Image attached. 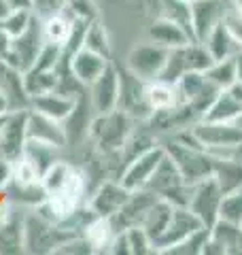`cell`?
I'll return each mask as SVG.
<instances>
[{"instance_id": "10", "label": "cell", "mask_w": 242, "mask_h": 255, "mask_svg": "<svg viewBox=\"0 0 242 255\" xmlns=\"http://www.w3.org/2000/svg\"><path fill=\"white\" fill-rule=\"evenodd\" d=\"M164 155H166L164 145H155V147H151L147 151H142V153H138V155H134L132 159L125 162V168L119 174V181L123 183L130 191L142 189L149 183L151 174L155 172L159 162L164 159Z\"/></svg>"}, {"instance_id": "28", "label": "cell", "mask_w": 242, "mask_h": 255, "mask_svg": "<svg viewBox=\"0 0 242 255\" xmlns=\"http://www.w3.org/2000/svg\"><path fill=\"white\" fill-rule=\"evenodd\" d=\"M21 157L26 159L40 177H43V174L60 159L58 157V147L47 145V142H40V140H32V138L26 140V147H23Z\"/></svg>"}, {"instance_id": "52", "label": "cell", "mask_w": 242, "mask_h": 255, "mask_svg": "<svg viewBox=\"0 0 242 255\" xmlns=\"http://www.w3.org/2000/svg\"><path fill=\"white\" fill-rule=\"evenodd\" d=\"M183 2H189L191 4V2H196V0H183Z\"/></svg>"}, {"instance_id": "4", "label": "cell", "mask_w": 242, "mask_h": 255, "mask_svg": "<svg viewBox=\"0 0 242 255\" xmlns=\"http://www.w3.org/2000/svg\"><path fill=\"white\" fill-rule=\"evenodd\" d=\"M70 236L79 234H72L62 223L47 219L36 211L23 217V251L28 253H55V249Z\"/></svg>"}, {"instance_id": "29", "label": "cell", "mask_w": 242, "mask_h": 255, "mask_svg": "<svg viewBox=\"0 0 242 255\" xmlns=\"http://www.w3.org/2000/svg\"><path fill=\"white\" fill-rule=\"evenodd\" d=\"M204 47L208 53L213 55V60H223V58H234L242 47L234 41V36L228 32V28L223 26V21H219L217 26L208 32V36L204 38Z\"/></svg>"}, {"instance_id": "41", "label": "cell", "mask_w": 242, "mask_h": 255, "mask_svg": "<svg viewBox=\"0 0 242 255\" xmlns=\"http://www.w3.org/2000/svg\"><path fill=\"white\" fill-rule=\"evenodd\" d=\"M221 21H223V26L228 28L230 34L234 36V41L242 47V11L238 9V6H234L230 0H228V4H225Z\"/></svg>"}, {"instance_id": "33", "label": "cell", "mask_w": 242, "mask_h": 255, "mask_svg": "<svg viewBox=\"0 0 242 255\" xmlns=\"http://www.w3.org/2000/svg\"><path fill=\"white\" fill-rule=\"evenodd\" d=\"M55 85H58V75L55 70H34L30 68L23 73V87H26V94L30 98L47 92H53Z\"/></svg>"}, {"instance_id": "36", "label": "cell", "mask_w": 242, "mask_h": 255, "mask_svg": "<svg viewBox=\"0 0 242 255\" xmlns=\"http://www.w3.org/2000/svg\"><path fill=\"white\" fill-rule=\"evenodd\" d=\"M70 28H72V21L66 17L64 13H55L51 17L43 19V32H45V38L51 43H58V45H66L68 36H70Z\"/></svg>"}, {"instance_id": "23", "label": "cell", "mask_w": 242, "mask_h": 255, "mask_svg": "<svg viewBox=\"0 0 242 255\" xmlns=\"http://www.w3.org/2000/svg\"><path fill=\"white\" fill-rule=\"evenodd\" d=\"M90 111H94L92 102H90V96H83V98L77 100L75 109H72V113L64 119L62 126H64V134H66V145H77V142L85 140L90 136V126H92V115Z\"/></svg>"}, {"instance_id": "1", "label": "cell", "mask_w": 242, "mask_h": 255, "mask_svg": "<svg viewBox=\"0 0 242 255\" xmlns=\"http://www.w3.org/2000/svg\"><path fill=\"white\" fill-rule=\"evenodd\" d=\"M47 200L36 206V213L55 223L70 217L79 209V202L85 194V174L72 164L58 159L43 177Z\"/></svg>"}, {"instance_id": "11", "label": "cell", "mask_w": 242, "mask_h": 255, "mask_svg": "<svg viewBox=\"0 0 242 255\" xmlns=\"http://www.w3.org/2000/svg\"><path fill=\"white\" fill-rule=\"evenodd\" d=\"M28 111L30 109H17V111H9L4 115L2 130H0V155H4L11 162H17L23 153V147H26Z\"/></svg>"}, {"instance_id": "18", "label": "cell", "mask_w": 242, "mask_h": 255, "mask_svg": "<svg viewBox=\"0 0 242 255\" xmlns=\"http://www.w3.org/2000/svg\"><path fill=\"white\" fill-rule=\"evenodd\" d=\"M242 115V85L234 83L228 90H221L213 100V105L206 109L202 119L208 122H236Z\"/></svg>"}, {"instance_id": "14", "label": "cell", "mask_w": 242, "mask_h": 255, "mask_svg": "<svg viewBox=\"0 0 242 255\" xmlns=\"http://www.w3.org/2000/svg\"><path fill=\"white\" fill-rule=\"evenodd\" d=\"M132 191L127 189L123 183L119 179L117 181H104L100 183V187L94 191V196L90 198V209L94 215H98V217H113V215H117L119 209L127 202V198H130Z\"/></svg>"}, {"instance_id": "16", "label": "cell", "mask_w": 242, "mask_h": 255, "mask_svg": "<svg viewBox=\"0 0 242 255\" xmlns=\"http://www.w3.org/2000/svg\"><path fill=\"white\" fill-rule=\"evenodd\" d=\"M228 0H196L189 4L193 41H204L217 23L221 21Z\"/></svg>"}, {"instance_id": "51", "label": "cell", "mask_w": 242, "mask_h": 255, "mask_svg": "<svg viewBox=\"0 0 242 255\" xmlns=\"http://www.w3.org/2000/svg\"><path fill=\"white\" fill-rule=\"evenodd\" d=\"M2 122H4V115H2V117H0V130H2Z\"/></svg>"}, {"instance_id": "48", "label": "cell", "mask_w": 242, "mask_h": 255, "mask_svg": "<svg viewBox=\"0 0 242 255\" xmlns=\"http://www.w3.org/2000/svg\"><path fill=\"white\" fill-rule=\"evenodd\" d=\"M11 4H9V0H0V21H2L4 17H9L11 15Z\"/></svg>"}, {"instance_id": "9", "label": "cell", "mask_w": 242, "mask_h": 255, "mask_svg": "<svg viewBox=\"0 0 242 255\" xmlns=\"http://www.w3.org/2000/svg\"><path fill=\"white\" fill-rule=\"evenodd\" d=\"M166 58H168L166 47H161L153 41L140 43L132 47L130 53H127V70L134 77L142 79L144 83L155 81V79H159L161 70L166 66Z\"/></svg>"}, {"instance_id": "20", "label": "cell", "mask_w": 242, "mask_h": 255, "mask_svg": "<svg viewBox=\"0 0 242 255\" xmlns=\"http://www.w3.org/2000/svg\"><path fill=\"white\" fill-rule=\"evenodd\" d=\"M149 41L166 47V49H174V47L191 43L193 36H191V32L176 19L155 17L151 21V26H149Z\"/></svg>"}, {"instance_id": "21", "label": "cell", "mask_w": 242, "mask_h": 255, "mask_svg": "<svg viewBox=\"0 0 242 255\" xmlns=\"http://www.w3.org/2000/svg\"><path fill=\"white\" fill-rule=\"evenodd\" d=\"M109 64H111L109 58H104V55L96 53V51L85 49V47H81L79 51H75L70 55L72 75H75L85 87H90L96 79L104 73V68H107Z\"/></svg>"}, {"instance_id": "53", "label": "cell", "mask_w": 242, "mask_h": 255, "mask_svg": "<svg viewBox=\"0 0 242 255\" xmlns=\"http://www.w3.org/2000/svg\"><path fill=\"white\" fill-rule=\"evenodd\" d=\"M240 226H242V223H240Z\"/></svg>"}, {"instance_id": "39", "label": "cell", "mask_w": 242, "mask_h": 255, "mask_svg": "<svg viewBox=\"0 0 242 255\" xmlns=\"http://www.w3.org/2000/svg\"><path fill=\"white\" fill-rule=\"evenodd\" d=\"M125 236H127V247H130L132 255H149L155 253V247H153L151 238L147 236V232L140 226L134 228H125Z\"/></svg>"}, {"instance_id": "26", "label": "cell", "mask_w": 242, "mask_h": 255, "mask_svg": "<svg viewBox=\"0 0 242 255\" xmlns=\"http://www.w3.org/2000/svg\"><path fill=\"white\" fill-rule=\"evenodd\" d=\"M172 209H174V204H170V202H166V200H161L159 198V200L149 209L147 217H144L142 223H140V228L147 232L153 247H155V253H157V243L161 241V236H164L168 223H170Z\"/></svg>"}, {"instance_id": "40", "label": "cell", "mask_w": 242, "mask_h": 255, "mask_svg": "<svg viewBox=\"0 0 242 255\" xmlns=\"http://www.w3.org/2000/svg\"><path fill=\"white\" fill-rule=\"evenodd\" d=\"M32 17H34V11H11L9 17L0 21V28L4 30V34L9 38H15L30 26Z\"/></svg>"}, {"instance_id": "32", "label": "cell", "mask_w": 242, "mask_h": 255, "mask_svg": "<svg viewBox=\"0 0 242 255\" xmlns=\"http://www.w3.org/2000/svg\"><path fill=\"white\" fill-rule=\"evenodd\" d=\"M6 191L11 194L13 200H17L21 204H28V206H38L47 200V191H45V185L43 181L38 183H19L11 179L9 185L4 187Z\"/></svg>"}, {"instance_id": "6", "label": "cell", "mask_w": 242, "mask_h": 255, "mask_svg": "<svg viewBox=\"0 0 242 255\" xmlns=\"http://www.w3.org/2000/svg\"><path fill=\"white\" fill-rule=\"evenodd\" d=\"M45 32H43V19L34 15L30 21V26L21 32L19 36H15L9 41V51L4 55V62H9L11 66H15L19 73H26L32 68L38 51L45 45Z\"/></svg>"}, {"instance_id": "45", "label": "cell", "mask_w": 242, "mask_h": 255, "mask_svg": "<svg viewBox=\"0 0 242 255\" xmlns=\"http://www.w3.org/2000/svg\"><path fill=\"white\" fill-rule=\"evenodd\" d=\"M11 111V102H9V96H6L2 90H0V117L6 115Z\"/></svg>"}, {"instance_id": "8", "label": "cell", "mask_w": 242, "mask_h": 255, "mask_svg": "<svg viewBox=\"0 0 242 255\" xmlns=\"http://www.w3.org/2000/svg\"><path fill=\"white\" fill-rule=\"evenodd\" d=\"M221 200H223V191L219 189V185H217V181L213 177H208L191 185L187 209L202 221V226L211 230L219 221Z\"/></svg>"}, {"instance_id": "5", "label": "cell", "mask_w": 242, "mask_h": 255, "mask_svg": "<svg viewBox=\"0 0 242 255\" xmlns=\"http://www.w3.org/2000/svg\"><path fill=\"white\" fill-rule=\"evenodd\" d=\"M144 189L153 191L157 198H161V200L170 202L174 206H187L191 185L185 183L183 174L179 172V168L174 166L172 159L164 155V159L159 162L155 172L151 174V179L147 185H144Z\"/></svg>"}, {"instance_id": "44", "label": "cell", "mask_w": 242, "mask_h": 255, "mask_svg": "<svg viewBox=\"0 0 242 255\" xmlns=\"http://www.w3.org/2000/svg\"><path fill=\"white\" fill-rule=\"evenodd\" d=\"M13 11H34V0H9Z\"/></svg>"}, {"instance_id": "46", "label": "cell", "mask_w": 242, "mask_h": 255, "mask_svg": "<svg viewBox=\"0 0 242 255\" xmlns=\"http://www.w3.org/2000/svg\"><path fill=\"white\" fill-rule=\"evenodd\" d=\"M234 64H236V83L242 85V49L234 55Z\"/></svg>"}, {"instance_id": "35", "label": "cell", "mask_w": 242, "mask_h": 255, "mask_svg": "<svg viewBox=\"0 0 242 255\" xmlns=\"http://www.w3.org/2000/svg\"><path fill=\"white\" fill-rule=\"evenodd\" d=\"M83 47L90 51H96L111 60V38L107 34V28L100 19H94L85 30V38H83Z\"/></svg>"}, {"instance_id": "13", "label": "cell", "mask_w": 242, "mask_h": 255, "mask_svg": "<svg viewBox=\"0 0 242 255\" xmlns=\"http://www.w3.org/2000/svg\"><path fill=\"white\" fill-rule=\"evenodd\" d=\"M119 70L109 64L104 68V73L96 79V81L87 87V96H90V102L94 107V113H109V111L119 107Z\"/></svg>"}, {"instance_id": "38", "label": "cell", "mask_w": 242, "mask_h": 255, "mask_svg": "<svg viewBox=\"0 0 242 255\" xmlns=\"http://www.w3.org/2000/svg\"><path fill=\"white\" fill-rule=\"evenodd\" d=\"M219 219L232 221V223H242V187L223 196L221 209H219Z\"/></svg>"}, {"instance_id": "19", "label": "cell", "mask_w": 242, "mask_h": 255, "mask_svg": "<svg viewBox=\"0 0 242 255\" xmlns=\"http://www.w3.org/2000/svg\"><path fill=\"white\" fill-rule=\"evenodd\" d=\"M26 134L32 140L47 142V145H53L58 149H62L64 145H66V134H64L62 122H55V119L38 113V111H34V109L28 111Z\"/></svg>"}, {"instance_id": "43", "label": "cell", "mask_w": 242, "mask_h": 255, "mask_svg": "<svg viewBox=\"0 0 242 255\" xmlns=\"http://www.w3.org/2000/svg\"><path fill=\"white\" fill-rule=\"evenodd\" d=\"M11 179H13V162L6 159L4 155H0V189L9 185Z\"/></svg>"}, {"instance_id": "49", "label": "cell", "mask_w": 242, "mask_h": 255, "mask_svg": "<svg viewBox=\"0 0 242 255\" xmlns=\"http://www.w3.org/2000/svg\"><path fill=\"white\" fill-rule=\"evenodd\" d=\"M230 2H232L234 6H238V9L242 11V0H230Z\"/></svg>"}, {"instance_id": "30", "label": "cell", "mask_w": 242, "mask_h": 255, "mask_svg": "<svg viewBox=\"0 0 242 255\" xmlns=\"http://www.w3.org/2000/svg\"><path fill=\"white\" fill-rule=\"evenodd\" d=\"M115 234H117V228H115V223H113V219L111 217H98V215L87 223V228L83 232V236L94 247V251H109Z\"/></svg>"}, {"instance_id": "47", "label": "cell", "mask_w": 242, "mask_h": 255, "mask_svg": "<svg viewBox=\"0 0 242 255\" xmlns=\"http://www.w3.org/2000/svg\"><path fill=\"white\" fill-rule=\"evenodd\" d=\"M9 41H11V38L4 34L2 28H0V58H4L6 51H9Z\"/></svg>"}, {"instance_id": "27", "label": "cell", "mask_w": 242, "mask_h": 255, "mask_svg": "<svg viewBox=\"0 0 242 255\" xmlns=\"http://www.w3.org/2000/svg\"><path fill=\"white\" fill-rule=\"evenodd\" d=\"M211 238L219 245L223 255H242V226L219 219L208 230Z\"/></svg>"}, {"instance_id": "2", "label": "cell", "mask_w": 242, "mask_h": 255, "mask_svg": "<svg viewBox=\"0 0 242 255\" xmlns=\"http://www.w3.org/2000/svg\"><path fill=\"white\" fill-rule=\"evenodd\" d=\"M166 155L172 159L174 166L183 174L185 183H198L202 179L213 177L215 157L196 140V136L189 132V126L183 130L170 134V138L164 142Z\"/></svg>"}, {"instance_id": "15", "label": "cell", "mask_w": 242, "mask_h": 255, "mask_svg": "<svg viewBox=\"0 0 242 255\" xmlns=\"http://www.w3.org/2000/svg\"><path fill=\"white\" fill-rule=\"evenodd\" d=\"M159 198L153 194L149 189H134L130 198H127V202L121 206L117 215H113V223H115L117 232L119 230H125V228H134V226H140L142 219L147 217V213L153 204H155Z\"/></svg>"}, {"instance_id": "7", "label": "cell", "mask_w": 242, "mask_h": 255, "mask_svg": "<svg viewBox=\"0 0 242 255\" xmlns=\"http://www.w3.org/2000/svg\"><path fill=\"white\" fill-rule=\"evenodd\" d=\"M174 85L176 94H179V105L187 107L200 119L206 113V109L213 105L217 94L221 92L215 83L208 81L204 73H185Z\"/></svg>"}, {"instance_id": "22", "label": "cell", "mask_w": 242, "mask_h": 255, "mask_svg": "<svg viewBox=\"0 0 242 255\" xmlns=\"http://www.w3.org/2000/svg\"><path fill=\"white\" fill-rule=\"evenodd\" d=\"M23 251V217L11 206L0 209V253Z\"/></svg>"}, {"instance_id": "31", "label": "cell", "mask_w": 242, "mask_h": 255, "mask_svg": "<svg viewBox=\"0 0 242 255\" xmlns=\"http://www.w3.org/2000/svg\"><path fill=\"white\" fill-rule=\"evenodd\" d=\"M147 102L151 111H166L179 105V94H176V85L155 79V81L147 83Z\"/></svg>"}, {"instance_id": "24", "label": "cell", "mask_w": 242, "mask_h": 255, "mask_svg": "<svg viewBox=\"0 0 242 255\" xmlns=\"http://www.w3.org/2000/svg\"><path fill=\"white\" fill-rule=\"evenodd\" d=\"M75 105H77V100H72V98H68V96H64V94L55 92V90L30 98V109H34V111H38V113L55 119V122H64V119L72 113Z\"/></svg>"}, {"instance_id": "3", "label": "cell", "mask_w": 242, "mask_h": 255, "mask_svg": "<svg viewBox=\"0 0 242 255\" xmlns=\"http://www.w3.org/2000/svg\"><path fill=\"white\" fill-rule=\"evenodd\" d=\"M132 134V117L123 109H113L109 113L94 115L90 126V138L96 142L100 153H121L125 140Z\"/></svg>"}, {"instance_id": "37", "label": "cell", "mask_w": 242, "mask_h": 255, "mask_svg": "<svg viewBox=\"0 0 242 255\" xmlns=\"http://www.w3.org/2000/svg\"><path fill=\"white\" fill-rule=\"evenodd\" d=\"M206 238H208V228H200L193 234H189L187 238H183L181 243L168 247L164 253L166 255H202Z\"/></svg>"}, {"instance_id": "17", "label": "cell", "mask_w": 242, "mask_h": 255, "mask_svg": "<svg viewBox=\"0 0 242 255\" xmlns=\"http://www.w3.org/2000/svg\"><path fill=\"white\" fill-rule=\"evenodd\" d=\"M200 228H204L202 226V221L187 209V206H174L170 223H168V228H166L164 236H161V241L157 243V253H164L168 247L181 243L183 238H187L189 234H193Z\"/></svg>"}, {"instance_id": "25", "label": "cell", "mask_w": 242, "mask_h": 255, "mask_svg": "<svg viewBox=\"0 0 242 255\" xmlns=\"http://www.w3.org/2000/svg\"><path fill=\"white\" fill-rule=\"evenodd\" d=\"M215 157V155H213ZM213 179L217 181L219 189L225 194L236 191L242 187V159L238 157H215Z\"/></svg>"}, {"instance_id": "42", "label": "cell", "mask_w": 242, "mask_h": 255, "mask_svg": "<svg viewBox=\"0 0 242 255\" xmlns=\"http://www.w3.org/2000/svg\"><path fill=\"white\" fill-rule=\"evenodd\" d=\"M64 4H66V0H34V15H38L40 19H47L60 13Z\"/></svg>"}, {"instance_id": "12", "label": "cell", "mask_w": 242, "mask_h": 255, "mask_svg": "<svg viewBox=\"0 0 242 255\" xmlns=\"http://www.w3.org/2000/svg\"><path fill=\"white\" fill-rule=\"evenodd\" d=\"M119 109H123L132 119H142L147 122L151 117V107L147 102V83L142 79L134 77L130 70L119 73Z\"/></svg>"}, {"instance_id": "50", "label": "cell", "mask_w": 242, "mask_h": 255, "mask_svg": "<svg viewBox=\"0 0 242 255\" xmlns=\"http://www.w3.org/2000/svg\"><path fill=\"white\" fill-rule=\"evenodd\" d=\"M234 124H236V126L240 128V130H242V115H240V117H238V119H236V122H234Z\"/></svg>"}, {"instance_id": "34", "label": "cell", "mask_w": 242, "mask_h": 255, "mask_svg": "<svg viewBox=\"0 0 242 255\" xmlns=\"http://www.w3.org/2000/svg\"><path fill=\"white\" fill-rule=\"evenodd\" d=\"M204 75L208 81L215 83L219 90H228L230 85L236 83V64H234V58L215 60L211 66L204 70Z\"/></svg>"}]
</instances>
